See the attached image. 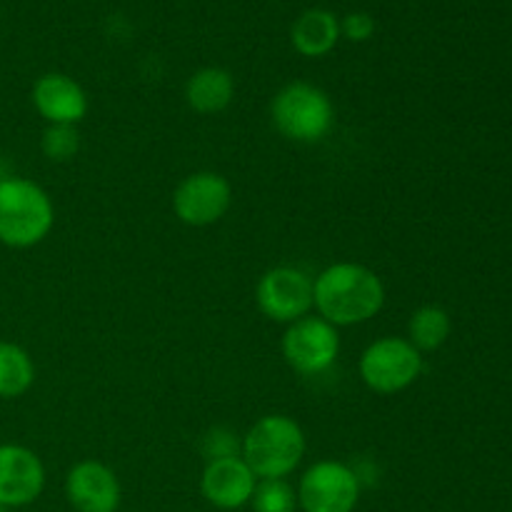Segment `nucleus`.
I'll return each mask as SVG.
<instances>
[{"label": "nucleus", "instance_id": "3", "mask_svg": "<svg viewBox=\"0 0 512 512\" xmlns=\"http://www.w3.org/2000/svg\"><path fill=\"white\" fill-rule=\"evenodd\" d=\"M53 225L55 205L43 185L20 175L0 180V243L5 248H35Z\"/></svg>", "mask_w": 512, "mask_h": 512}, {"label": "nucleus", "instance_id": "20", "mask_svg": "<svg viewBox=\"0 0 512 512\" xmlns=\"http://www.w3.org/2000/svg\"><path fill=\"white\" fill-rule=\"evenodd\" d=\"M240 450H243V435L225 428V425L210 428L208 433L200 438V453H203L205 463H210V460L240 458Z\"/></svg>", "mask_w": 512, "mask_h": 512}, {"label": "nucleus", "instance_id": "14", "mask_svg": "<svg viewBox=\"0 0 512 512\" xmlns=\"http://www.w3.org/2000/svg\"><path fill=\"white\" fill-rule=\"evenodd\" d=\"M340 40V18L325 8H310L295 18L290 43L303 58H325Z\"/></svg>", "mask_w": 512, "mask_h": 512}, {"label": "nucleus", "instance_id": "5", "mask_svg": "<svg viewBox=\"0 0 512 512\" xmlns=\"http://www.w3.org/2000/svg\"><path fill=\"white\" fill-rule=\"evenodd\" d=\"M423 370V353L408 338H395V335L373 340L358 360L360 380L365 388L378 395L403 393L418 383Z\"/></svg>", "mask_w": 512, "mask_h": 512}, {"label": "nucleus", "instance_id": "19", "mask_svg": "<svg viewBox=\"0 0 512 512\" xmlns=\"http://www.w3.org/2000/svg\"><path fill=\"white\" fill-rule=\"evenodd\" d=\"M40 150L53 163H68L80 153L78 125H48L40 138Z\"/></svg>", "mask_w": 512, "mask_h": 512}, {"label": "nucleus", "instance_id": "11", "mask_svg": "<svg viewBox=\"0 0 512 512\" xmlns=\"http://www.w3.org/2000/svg\"><path fill=\"white\" fill-rule=\"evenodd\" d=\"M65 498L75 512H118L123 488L100 460H80L65 475Z\"/></svg>", "mask_w": 512, "mask_h": 512}, {"label": "nucleus", "instance_id": "1", "mask_svg": "<svg viewBox=\"0 0 512 512\" xmlns=\"http://www.w3.org/2000/svg\"><path fill=\"white\" fill-rule=\"evenodd\" d=\"M385 283L360 263H333L313 278V310L335 328L373 320L385 308Z\"/></svg>", "mask_w": 512, "mask_h": 512}, {"label": "nucleus", "instance_id": "18", "mask_svg": "<svg viewBox=\"0 0 512 512\" xmlns=\"http://www.w3.org/2000/svg\"><path fill=\"white\" fill-rule=\"evenodd\" d=\"M250 508L253 512H295L298 493L288 480H258Z\"/></svg>", "mask_w": 512, "mask_h": 512}, {"label": "nucleus", "instance_id": "21", "mask_svg": "<svg viewBox=\"0 0 512 512\" xmlns=\"http://www.w3.org/2000/svg\"><path fill=\"white\" fill-rule=\"evenodd\" d=\"M375 18L365 10H355L348 13L345 18H340V38L350 40V43H365L375 35Z\"/></svg>", "mask_w": 512, "mask_h": 512}, {"label": "nucleus", "instance_id": "9", "mask_svg": "<svg viewBox=\"0 0 512 512\" xmlns=\"http://www.w3.org/2000/svg\"><path fill=\"white\" fill-rule=\"evenodd\" d=\"M233 205V185L215 170H198L178 183L173 193V213L188 228H210L228 215Z\"/></svg>", "mask_w": 512, "mask_h": 512}, {"label": "nucleus", "instance_id": "10", "mask_svg": "<svg viewBox=\"0 0 512 512\" xmlns=\"http://www.w3.org/2000/svg\"><path fill=\"white\" fill-rule=\"evenodd\" d=\"M45 465L35 450L25 445H0V508L33 505L45 490Z\"/></svg>", "mask_w": 512, "mask_h": 512}, {"label": "nucleus", "instance_id": "2", "mask_svg": "<svg viewBox=\"0 0 512 512\" xmlns=\"http://www.w3.org/2000/svg\"><path fill=\"white\" fill-rule=\"evenodd\" d=\"M308 450L303 428L283 413L263 415L243 435L240 458L258 480H288L300 468Z\"/></svg>", "mask_w": 512, "mask_h": 512}, {"label": "nucleus", "instance_id": "15", "mask_svg": "<svg viewBox=\"0 0 512 512\" xmlns=\"http://www.w3.org/2000/svg\"><path fill=\"white\" fill-rule=\"evenodd\" d=\"M235 98V78L225 68L195 70L185 85V100L198 115H218L230 108Z\"/></svg>", "mask_w": 512, "mask_h": 512}, {"label": "nucleus", "instance_id": "7", "mask_svg": "<svg viewBox=\"0 0 512 512\" xmlns=\"http://www.w3.org/2000/svg\"><path fill=\"white\" fill-rule=\"evenodd\" d=\"M283 358L295 373L323 375L335 365L340 355V333L335 325L325 323L320 315H305L285 325L280 340Z\"/></svg>", "mask_w": 512, "mask_h": 512}, {"label": "nucleus", "instance_id": "12", "mask_svg": "<svg viewBox=\"0 0 512 512\" xmlns=\"http://www.w3.org/2000/svg\"><path fill=\"white\" fill-rule=\"evenodd\" d=\"M30 98L48 125H78L88 115V95L83 85L65 73L40 75Z\"/></svg>", "mask_w": 512, "mask_h": 512}, {"label": "nucleus", "instance_id": "8", "mask_svg": "<svg viewBox=\"0 0 512 512\" xmlns=\"http://www.w3.org/2000/svg\"><path fill=\"white\" fill-rule=\"evenodd\" d=\"M255 305L273 323H295L313 313V278L295 265L265 270L255 285Z\"/></svg>", "mask_w": 512, "mask_h": 512}, {"label": "nucleus", "instance_id": "13", "mask_svg": "<svg viewBox=\"0 0 512 512\" xmlns=\"http://www.w3.org/2000/svg\"><path fill=\"white\" fill-rule=\"evenodd\" d=\"M255 485L258 478L243 458L210 460L200 475V493L218 510H240L250 505Z\"/></svg>", "mask_w": 512, "mask_h": 512}, {"label": "nucleus", "instance_id": "17", "mask_svg": "<svg viewBox=\"0 0 512 512\" xmlns=\"http://www.w3.org/2000/svg\"><path fill=\"white\" fill-rule=\"evenodd\" d=\"M453 333V320L448 310L440 305H423L415 310L408 320V340L420 350V353H435L448 343Z\"/></svg>", "mask_w": 512, "mask_h": 512}, {"label": "nucleus", "instance_id": "6", "mask_svg": "<svg viewBox=\"0 0 512 512\" xmlns=\"http://www.w3.org/2000/svg\"><path fill=\"white\" fill-rule=\"evenodd\" d=\"M295 493L303 512H355L363 488L348 463L318 460L300 475Z\"/></svg>", "mask_w": 512, "mask_h": 512}, {"label": "nucleus", "instance_id": "16", "mask_svg": "<svg viewBox=\"0 0 512 512\" xmlns=\"http://www.w3.org/2000/svg\"><path fill=\"white\" fill-rule=\"evenodd\" d=\"M35 383V363L18 343L0 340V400H15Z\"/></svg>", "mask_w": 512, "mask_h": 512}, {"label": "nucleus", "instance_id": "22", "mask_svg": "<svg viewBox=\"0 0 512 512\" xmlns=\"http://www.w3.org/2000/svg\"><path fill=\"white\" fill-rule=\"evenodd\" d=\"M0 512H5V508H0Z\"/></svg>", "mask_w": 512, "mask_h": 512}, {"label": "nucleus", "instance_id": "4", "mask_svg": "<svg viewBox=\"0 0 512 512\" xmlns=\"http://www.w3.org/2000/svg\"><path fill=\"white\" fill-rule=\"evenodd\" d=\"M273 128L290 143L315 145L335 125V105L323 88L305 80L283 85L270 100Z\"/></svg>", "mask_w": 512, "mask_h": 512}]
</instances>
